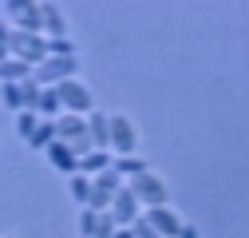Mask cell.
I'll return each mask as SVG.
<instances>
[{
  "instance_id": "obj_11",
  "label": "cell",
  "mask_w": 249,
  "mask_h": 238,
  "mask_svg": "<svg viewBox=\"0 0 249 238\" xmlns=\"http://www.w3.org/2000/svg\"><path fill=\"white\" fill-rule=\"evenodd\" d=\"M87 135H91V147H95V151H111V115L91 111L87 115Z\"/></svg>"
},
{
  "instance_id": "obj_5",
  "label": "cell",
  "mask_w": 249,
  "mask_h": 238,
  "mask_svg": "<svg viewBox=\"0 0 249 238\" xmlns=\"http://www.w3.org/2000/svg\"><path fill=\"white\" fill-rule=\"evenodd\" d=\"M123 191V178L115 175V167L111 171H103V175H95V178H91V198H87V206H91V211H111V198Z\"/></svg>"
},
{
  "instance_id": "obj_9",
  "label": "cell",
  "mask_w": 249,
  "mask_h": 238,
  "mask_svg": "<svg viewBox=\"0 0 249 238\" xmlns=\"http://www.w3.org/2000/svg\"><path fill=\"white\" fill-rule=\"evenodd\" d=\"M107 215H111L119 226H131L135 218H142V206H139V198L127 191V183H123V191L111 198V211H107Z\"/></svg>"
},
{
  "instance_id": "obj_7",
  "label": "cell",
  "mask_w": 249,
  "mask_h": 238,
  "mask_svg": "<svg viewBox=\"0 0 249 238\" xmlns=\"http://www.w3.org/2000/svg\"><path fill=\"white\" fill-rule=\"evenodd\" d=\"M139 147V131L127 115H111V155L123 159V155H135Z\"/></svg>"
},
{
  "instance_id": "obj_1",
  "label": "cell",
  "mask_w": 249,
  "mask_h": 238,
  "mask_svg": "<svg viewBox=\"0 0 249 238\" xmlns=\"http://www.w3.org/2000/svg\"><path fill=\"white\" fill-rule=\"evenodd\" d=\"M127 191L139 198L142 211H150V206H166V198H170V191H166V183H162V175H154V171H142V175L127 178Z\"/></svg>"
},
{
  "instance_id": "obj_10",
  "label": "cell",
  "mask_w": 249,
  "mask_h": 238,
  "mask_svg": "<svg viewBox=\"0 0 249 238\" xmlns=\"http://www.w3.org/2000/svg\"><path fill=\"white\" fill-rule=\"evenodd\" d=\"M55 139H59V143H68V147H75L79 139H87V115L59 111V119H55Z\"/></svg>"
},
{
  "instance_id": "obj_22",
  "label": "cell",
  "mask_w": 249,
  "mask_h": 238,
  "mask_svg": "<svg viewBox=\"0 0 249 238\" xmlns=\"http://www.w3.org/2000/svg\"><path fill=\"white\" fill-rule=\"evenodd\" d=\"M40 92H44V87L32 79V76H28L24 83H20V96H24V111H36V103H40Z\"/></svg>"
},
{
  "instance_id": "obj_3",
  "label": "cell",
  "mask_w": 249,
  "mask_h": 238,
  "mask_svg": "<svg viewBox=\"0 0 249 238\" xmlns=\"http://www.w3.org/2000/svg\"><path fill=\"white\" fill-rule=\"evenodd\" d=\"M12 56L24 60V64L36 72L48 60V36H32V32H16V28H12Z\"/></svg>"
},
{
  "instance_id": "obj_17",
  "label": "cell",
  "mask_w": 249,
  "mask_h": 238,
  "mask_svg": "<svg viewBox=\"0 0 249 238\" xmlns=\"http://www.w3.org/2000/svg\"><path fill=\"white\" fill-rule=\"evenodd\" d=\"M111 167H115V175H119V178H135V175L150 171V163H146V159H135V155H123V159H115Z\"/></svg>"
},
{
  "instance_id": "obj_26",
  "label": "cell",
  "mask_w": 249,
  "mask_h": 238,
  "mask_svg": "<svg viewBox=\"0 0 249 238\" xmlns=\"http://www.w3.org/2000/svg\"><path fill=\"white\" fill-rule=\"evenodd\" d=\"M12 60V24H0V64Z\"/></svg>"
},
{
  "instance_id": "obj_8",
  "label": "cell",
  "mask_w": 249,
  "mask_h": 238,
  "mask_svg": "<svg viewBox=\"0 0 249 238\" xmlns=\"http://www.w3.org/2000/svg\"><path fill=\"white\" fill-rule=\"evenodd\" d=\"M142 218L154 226V234H159V238H178L182 234V218L170 211V206H150V211H142Z\"/></svg>"
},
{
  "instance_id": "obj_23",
  "label": "cell",
  "mask_w": 249,
  "mask_h": 238,
  "mask_svg": "<svg viewBox=\"0 0 249 238\" xmlns=\"http://www.w3.org/2000/svg\"><path fill=\"white\" fill-rule=\"evenodd\" d=\"M48 56H59V60H75V44L68 36H59V40H48Z\"/></svg>"
},
{
  "instance_id": "obj_4",
  "label": "cell",
  "mask_w": 249,
  "mask_h": 238,
  "mask_svg": "<svg viewBox=\"0 0 249 238\" xmlns=\"http://www.w3.org/2000/svg\"><path fill=\"white\" fill-rule=\"evenodd\" d=\"M75 72H79V60H59V56H48L44 64L32 72V79H36L40 87H59L64 79H75Z\"/></svg>"
},
{
  "instance_id": "obj_27",
  "label": "cell",
  "mask_w": 249,
  "mask_h": 238,
  "mask_svg": "<svg viewBox=\"0 0 249 238\" xmlns=\"http://www.w3.org/2000/svg\"><path fill=\"white\" fill-rule=\"evenodd\" d=\"M131 234H135V238H159V234H154V226H150L146 218H135V222H131Z\"/></svg>"
},
{
  "instance_id": "obj_25",
  "label": "cell",
  "mask_w": 249,
  "mask_h": 238,
  "mask_svg": "<svg viewBox=\"0 0 249 238\" xmlns=\"http://www.w3.org/2000/svg\"><path fill=\"white\" fill-rule=\"evenodd\" d=\"M115 230H119V222H115V218L103 211V215H99V222H95V234H91V238H111Z\"/></svg>"
},
{
  "instance_id": "obj_2",
  "label": "cell",
  "mask_w": 249,
  "mask_h": 238,
  "mask_svg": "<svg viewBox=\"0 0 249 238\" xmlns=\"http://www.w3.org/2000/svg\"><path fill=\"white\" fill-rule=\"evenodd\" d=\"M55 96H59V107L71 111V115H91L95 111V96H91V87L83 79H64L55 87Z\"/></svg>"
},
{
  "instance_id": "obj_28",
  "label": "cell",
  "mask_w": 249,
  "mask_h": 238,
  "mask_svg": "<svg viewBox=\"0 0 249 238\" xmlns=\"http://www.w3.org/2000/svg\"><path fill=\"white\" fill-rule=\"evenodd\" d=\"M178 238H202V234H198V230H194V226H190V222H186V226H182V234H178Z\"/></svg>"
},
{
  "instance_id": "obj_6",
  "label": "cell",
  "mask_w": 249,
  "mask_h": 238,
  "mask_svg": "<svg viewBox=\"0 0 249 238\" xmlns=\"http://www.w3.org/2000/svg\"><path fill=\"white\" fill-rule=\"evenodd\" d=\"M8 16L16 20V32H32V36H44V16H40V4L36 0H8Z\"/></svg>"
},
{
  "instance_id": "obj_14",
  "label": "cell",
  "mask_w": 249,
  "mask_h": 238,
  "mask_svg": "<svg viewBox=\"0 0 249 238\" xmlns=\"http://www.w3.org/2000/svg\"><path fill=\"white\" fill-rule=\"evenodd\" d=\"M111 163H115V155H111V151H91V155H83V159H79V175L95 178V175L111 171Z\"/></svg>"
},
{
  "instance_id": "obj_12",
  "label": "cell",
  "mask_w": 249,
  "mask_h": 238,
  "mask_svg": "<svg viewBox=\"0 0 249 238\" xmlns=\"http://www.w3.org/2000/svg\"><path fill=\"white\" fill-rule=\"evenodd\" d=\"M44 155H48V163H52L59 175H68V178H71V175H79V159L71 155V147H68V143H59V139H55Z\"/></svg>"
},
{
  "instance_id": "obj_21",
  "label": "cell",
  "mask_w": 249,
  "mask_h": 238,
  "mask_svg": "<svg viewBox=\"0 0 249 238\" xmlns=\"http://www.w3.org/2000/svg\"><path fill=\"white\" fill-rule=\"evenodd\" d=\"M0 99H4V107H12L16 115L24 111V96H20V83H0Z\"/></svg>"
},
{
  "instance_id": "obj_19",
  "label": "cell",
  "mask_w": 249,
  "mask_h": 238,
  "mask_svg": "<svg viewBox=\"0 0 249 238\" xmlns=\"http://www.w3.org/2000/svg\"><path fill=\"white\" fill-rule=\"evenodd\" d=\"M68 191H71V198H75L79 206H87V198H91V178H87V175H71V178H68Z\"/></svg>"
},
{
  "instance_id": "obj_29",
  "label": "cell",
  "mask_w": 249,
  "mask_h": 238,
  "mask_svg": "<svg viewBox=\"0 0 249 238\" xmlns=\"http://www.w3.org/2000/svg\"><path fill=\"white\" fill-rule=\"evenodd\" d=\"M111 238H135V234H131V226H119V230H115Z\"/></svg>"
},
{
  "instance_id": "obj_18",
  "label": "cell",
  "mask_w": 249,
  "mask_h": 238,
  "mask_svg": "<svg viewBox=\"0 0 249 238\" xmlns=\"http://www.w3.org/2000/svg\"><path fill=\"white\" fill-rule=\"evenodd\" d=\"M59 111H64V107H59L55 87H44V92H40V103H36V115H40V119H59Z\"/></svg>"
},
{
  "instance_id": "obj_16",
  "label": "cell",
  "mask_w": 249,
  "mask_h": 238,
  "mask_svg": "<svg viewBox=\"0 0 249 238\" xmlns=\"http://www.w3.org/2000/svg\"><path fill=\"white\" fill-rule=\"evenodd\" d=\"M52 143H55V119H40V127L32 131L28 147H32V151H48Z\"/></svg>"
},
{
  "instance_id": "obj_24",
  "label": "cell",
  "mask_w": 249,
  "mask_h": 238,
  "mask_svg": "<svg viewBox=\"0 0 249 238\" xmlns=\"http://www.w3.org/2000/svg\"><path fill=\"white\" fill-rule=\"evenodd\" d=\"M95 222H99V211L83 206V215H79V234H83V238H91V234H95Z\"/></svg>"
},
{
  "instance_id": "obj_20",
  "label": "cell",
  "mask_w": 249,
  "mask_h": 238,
  "mask_svg": "<svg viewBox=\"0 0 249 238\" xmlns=\"http://www.w3.org/2000/svg\"><path fill=\"white\" fill-rule=\"evenodd\" d=\"M36 127H40V115H36V111H20V115H16V135H20L24 143L32 139Z\"/></svg>"
},
{
  "instance_id": "obj_15",
  "label": "cell",
  "mask_w": 249,
  "mask_h": 238,
  "mask_svg": "<svg viewBox=\"0 0 249 238\" xmlns=\"http://www.w3.org/2000/svg\"><path fill=\"white\" fill-rule=\"evenodd\" d=\"M28 76H32V68L24 64V60H4V64H0V83H24Z\"/></svg>"
},
{
  "instance_id": "obj_13",
  "label": "cell",
  "mask_w": 249,
  "mask_h": 238,
  "mask_svg": "<svg viewBox=\"0 0 249 238\" xmlns=\"http://www.w3.org/2000/svg\"><path fill=\"white\" fill-rule=\"evenodd\" d=\"M40 16H44V36L48 40L68 36V16L59 12V4H40Z\"/></svg>"
},
{
  "instance_id": "obj_30",
  "label": "cell",
  "mask_w": 249,
  "mask_h": 238,
  "mask_svg": "<svg viewBox=\"0 0 249 238\" xmlns=\"http://www.w3.org/2000/svg\"><path fill=\"white\" fill-rule=\"evenodd\" d=\"M4 238H16V234H4Z\"/></svg>"
}]
</instances>
